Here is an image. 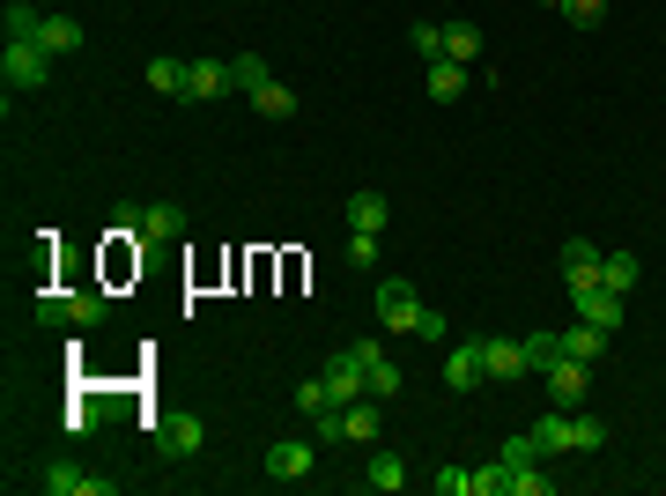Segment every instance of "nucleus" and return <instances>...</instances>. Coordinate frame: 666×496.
<instances>
[{"label": "nucleus", "mask_w": 666, "mask_h": 496, "mask_svg": "<svg viewBox=\"0 0 666 496\" xmlns=\"http://www.w3.org/2000/svg\"><path fill=\"white\" fill-rule=\"evenodd\" d=\"M45 75H52V52L38 45V38H8V52H0V82H8V97L45 89Z\"/></svg>", "instance_id": "f257e3e1"}, {"label": "nucleus", "mask_w": 666, "mask_h": 496, "mask_svg": "<svg viewBox=\"0 0 666 496\" xmlns=\"http://www.w3.org/2000/svg\"><path fill=\"white\" fill-rule=\"evenodd\" d=\"M38 489L45 496H112V474H82L74 460H52V467L38 474Z\"/></svg>", "instance_id": "f03ea898"}, {"label": "nucleus", "mask_w": 666, "mask_h": 496, "mask_svg": "<svg viewBox=\"0 0 666 496\" xmlns=\"http://www.w3.org/2000/svg\"><path fill=\"white\" fill-rule=\"evenodd\" d=\"M378 319L393 326V334H415V319H422V297H415V282H378Z\"/></svg>", "instance_id": "7ed1b4c3"}, {"label": "nucleus", "mask_w": 666, "mask_h": 496, "mask_svg": "<svg viewBox=\"0 0 666 496\" xmlns=\"http://www.w3.org/2000/svg\"><path fill=\"white\" fill-rule=\"evenodd\" d=\"M570 304H578V319L600 326V334H615V326H622V289H607V282H585V289H570Z\"/></svg>", "instance_id": "20e7f679"}, {"label": "nucleus", "mask_w": 666, "mask_h": 496, "mask_svg": "<svg viewBox=\"0 0 666 496\" xmlns=\"http://www.w3.org/2000/svg\"><path fill=\"white\" fill-rule=\"evenodd\" d=\"M482 371H489V386H511V378H526V371H533V363H526V341H511V334L482 341Z\"/></svg>", "instance_id": "39448f33"}, {"label": "nucleus", "mask_w": 666, "mask_h": 496, "mask_svg": "<svg viewBox=\"0 0 666 496\" xmlns=\"http://www.w3.org/2000/svg\"><path fill=\"white\" fill-rule=\"evenodd\" d=\"M311 452H319V437H274L267 445V474L274 482H304V474H311Z\"/></svg>", "instance_id": "423d86ee"}, {"label": "nucleus", "mask_w": 666, "mask_h": 496, "mask_svg": "<svg viewBox=\"0 0 666 496\" xmlns=\"http://www.w3.org/2000/svg\"><path fill=\"white\" fill-rule=\"evenodd\" d=\"M548 408H570V415H578V408H585V363H570V356H556V363H548Z\"/></svg>", "instance_id": "0eeeda50"}, {"label": "nucleus", "mask_w": 666, "mask_h": 496, "mask_svg": "<svg viewBox=\"0 0 666 496\" xmlns=\"http://www.w3.org/2000/svg\"><path fill=\"white\" fill-rule=\"evenodd\" d=\"M200 445H208V422L200 415H171L163 430H156V452H163V460H193Z\"/></svg>", "instance_id": "6e6552de"}, {"label": "nucleus", "mask_w": 666, "mask_h": 496, "mask_svg": "<svg viewBox=\"0 0 666 496\" xmlns=\"http://www.w3.org/2000/svg\"><path fill=\"white\" fill-rule=\"evenodd\" d=\"M482 341H459V348H444V386H452V393H474V386H482Z\"/></svg>", "instance_id": "1a4fd4ad"}, {"label": "nucleus", "mask_w": 666, "mask_h": 496, "mask_svg": "<svg viewBox=\"0 0 666 496\" xmlns=\"http://www.w3.org/2000/svg\"><path fill=\"white\" fill-rule=\"evenodd\" d=\"M600 282V245L592 238H563V289H585Z\"/></svg>", "instance_id": "9d476101"}, {"label": "nucleus", "mask_w": 666, "mask_h": 496, "mask_svg": "<svg viewBox=\"0 0 666 496\" xmlns=\"http://www.w3.org/2000/svg\"><path fill=\"white\" fill-rule=\"evenodd\" d=\"M385 223H393V208H385V193H348V230H370V238H385Z\"/></svg>", "instance_id": "9b49d317"}, {"label": "nucleus", "mask_w": 666, "mask_h": 496, "mask_svg": "<svg viewBox=\"0 0 666 496\" xmlns=\"http://www.w3.org/2000/svg\"><path fill=\"white\" fill-rule=\"evenodd\" d=\"M38 45H45L52 60H67V52H82V23H74V15H45V23H38Z\"/></svg>", "instance_id": "f8f14e48"}, {"label": "nucleus", "mask_w": 666, "mask_h": 496, "mask_svg": "<svg viewBox=\"0 0 666 496\" xmlns=\"http://www.w3.org/2000/svg\"><path fill=\"white\" fill-rule=\"evenodd\" d=\"M141 238H156V245H171V238H186V208H171V200H156V208H141Z\"/></svg>", "instance_id": "ddd939ff"}, {"label": "nucleus", "mask_w": 666, "mask_h": 496, "mask_svg": "<svg viewBox=\"0 0 666 496\" xmlns=\"http://www.w3.org/2000/svg\"><path fill=\"white\" fill-rule=\"evenodd\" d=\"M230 89H237V82H230V60H193V89H186V97H230Z\"/></svg>", "instance_id": "4468645a"}, {"label": "nucleus", "mask_w": 666, "mask_h": 496, "mask_svg": "<svg viewBox=\"0 0 666 496\" xmlns=\"http://www.w3.org/2000/svg\"><path fill=\"white\" fill-rule=\"evenodd\" d=\"M563 356H570V363H585V371H592V363L607 356V334H600V326H585V319H578V326H570V334H563Z\"/></svg>", "instance_id": "2eb2a0df"}, {"label": "nucleus", "mask_w": 666, "mask_h": 496, "mask_svg": "<svg viewBox=\"0 0 666 496\" xmlns=\"http://www.w3.org/2000/svg\"><path fill=\"white\" fill-rule=\"evenodd\" d=\"M378 422H385V415H378V400H348V408H341V430H348V445H370V437H378Z\"/></svg>", "instance_id": "dca6fc26"}, {"label": "nucleus", "mask_w": 666, "mask_h": 496, "mask_svg": "<svg viewBox=\"0 0 666 496\" xmlns=\"http://www.w3.org/2000/svg\"><path fill=\"white\" fill-rule=\"evenodd\" d=\"M148 89L186 97V89H193V60H148Z\"/></svg>", "instance_id": "f3484780"}, {"label": "nucleus", "mask_w": 666, "mask_h": 496, "mask_svg": "<svg viewBox=\"0 0 666 496\" xmlns=\"http://www.w3.org/2000/svg\"><path fill=\"white\" fill-rule=\"evenodd\" d=\"M430 97L459 104V97H467V67H459V60H430Z\"/></svg>", "instance_id": "a211bd4d"}, {"label": "nucleus", "mask_w": 666, "mask_h": 496, "mask_svg": "<svg viewBox=\"0 0 666 496\" xmlns=\"http://www.w3.org/2000/svg\"><path fill=\"white\" fill-rule=\"evenodd\" d=\"M600 282H607V289H637L644 260H637V252H600Z\"/></svg>", "instance_id": "6ab92c4d"}, {"label": "nucleus", "mask_w": 666, "mask_h": 496, "mask_svg": "<svg viewBox=\"0 0 666 496\" xmlns=\"http://www.w3.org/2000/svg\"><path fill=\"white\" fill-rule=\"evenodd\" d=\"M363 386H370V400H393V393H400V363L385 356V348H370V363H363Z\"/></svg>", "instance_id": "aec40b11"}, {"label": "nucleus", "mask_w": 666, "mask_h": 496, "mask_svg": "<svg viewBox=\"0 0 666 496\" xmlns=\"http://www.w3.org/2000/svg\"><path fill=\"white\" fill-rule=\"evenodd\" d=\"M38 23H45L38 0H8V8H0V30H8V38H38Z\"/></svg>", "instance_id": "412c9836"}, {"label": "nucleus", "mask_w": 666, "mask_h": 496, "mask_svg": "<svg viewBox=\"0 0 666 496\" xmlns=\"http://www.w3.org/2000/svg\"><path fill=\"white\" fill-rule=\"evenodd\" d=\"M533 445H541V460L548 452H570V408H556V415L533 422Z\"/></svg>", "instance_id": "4be33fe9"}, {"label": "nucleus", "mask_w": 666, "mask_h": 496, "mask_svg": "<svg viewBox=\"0 0 666 496\" xmlns=\"http://www.w3.org/2000/svg\"><path fill=\"white\" fill-rule=\"evenodd\" d=\"M444 60H459V67L482 60V30H474V23H444Z\"/></svg>", "instance_id": "5701e85b"}, {"label": "nucleus", "mask_w": 666, "mask_h": 496, "mask_svg": "<svg viewBox=\"0 0 666 496\" xmlns=\"http://www.w3.org/2000/svg\"><path fill=\"white\" fill-rule=\"evenodd\" d=\"M230 82H237V89H245V97H252V89H267V60H260V52H237V60H230Z\"/></svg>", "instance_id": "b1692460"}, {"label": "nucleus", "mask_w": 666, "mask_h": 496, "mask_svg": "<svg viewBox=\"0 0 666 496\" xmlns=\"http://www.w3.org/2000/svg\"><path fill=\"white\" fill-rule=\"evenodd\" d=\"M252 112H260V119H296V97L282 82H267V89H252Z\"/></svg>", "instance_id": "393cba45"}, {"label": "nucleus", "mask_w": 666, "mask_h": 496, "mask_svg": "<svg viewBox=\"0 0 666 496\" xmlns=\"http://www.w3.org/2000/svg\"><path fill=\"white\" fill-rule=\"evenodd\" d=\"M408 482V460L400 452H370V489H400Z\"/></svg>", "instance_id": "a878e982"}, {"label": "nucleus", "mask_w": 666, "mask_h": 496, "mask_svg": "<svg viewBox=\"0 0 666 496\" xmlns=\"http://www.w3.org/2000/svg\"><path fill=\"white\" fill-rule=\"evenodd\" d=\"M607 445V422L600 415H570V452H600Z\"/></svg>", "instance_id": "bb28decb"}, {"label": "nucleus", "mask_w": 666, "mask_h": 496, "mask_svg": "<svg viewBox=\"0 0 666 496\" xmlns=\"http://www.w3.org/2000/svg\"><path fill=\"white\" fill-rule=\"evenodd\" d=\"M326 408H334V393H326V371L304 378V386H296V415H326Z\"/></svg>", "instance_id": "cd10ccee"}, {"label": "nucleus", "mask_w": 666, "mask_h": 496, "mask_svg": "<svg viewBox=\"0 0 666 496\" xmlns=\"http://www.w3.org/2000/svg\"><path fill=\"white\" fill-rule=\"evenodd\" d=\"M474 496H511V460H496V467H474Z\"/></svg>", "instance_id": "c85d7f7f"}, {"label": "nucleus", "mask_w": 666, "mask_h": 496, "mask_svg": "<svg viewBox=\"0 0 666 496\" xmlns=\"http://www.w3.org/2000/svg\"><path fill=\"white\" fill-rule=\"evenodd\" d=\"M556 356H563V334H526V363H533V371H548Z\"/></svg>", "instance_id": "c756f323"}, {"label": "nucleus", "mask_w": 666, "mask_h": 496, "mask_svg": "<svg viewBox=\"0 0 666 496\" xmlns=\"http://www.w3.org/2000/svg\"><path fill=\"white\" fill-rule=\"evenodd\" d=\"M38 319L45 326H74V297L67 289H45V297H38Z\"/></svg>", "instance_id": "7c9ffc66"}, {"label": "nucleus", "mask_w": 666, "mask_h": 496, "mask_svg": "<svg viewBox=\"0 0 666 496\" xmlns=\"http://www.w3.org/2000/svg\"><path fill=\"white\" fill-rule=\"evenodd\" d=\"M104 312H112V297H104V289H74V326H97Z\"/></svg>", "instance_id": "2f4dec72"}, {"label": "nucleus", "mask_w": 666, "mask_h": 496, "mask_svg": "<svg viewBox=\"0 0 666 496\" xmlns=\"http://www.w3.org/2000/svg\"><path fill=\"white\" fill-rule=\"evenodd\" d=\"M511 496H548V467L533 460V467H511Z\"/></svg>", "instance_id": "473e14b6"}, {"label": "nucleus", "mask_w": 666, "mask_h": 496, "mask_svg": "<svg viewBox=\"0 0 666 496\" xmlns=\"http://www.w3.org/2000/svg\"><path fill=\"white\" fill-rule=\"evenodd\" d=\"M430 482H437V496H474V467H444Z\"/></svg>", "instance_id": "72a5a7b5"}, {"label": "nucleus", "mask_w": 666, "mask_h": 496, "mask_svg": "<svg viewBox=\"0 0 666 496\" xmlns=\"http://www.w3.org/2000/svg\"><path fill=\"white\" fill-rule=\"evenodd\" d=\"M563 15H570V23H578V30H592V23H600V15H607V0H563Z\"/></svg>", "instance_id": "f704fd0d"}, {"label": "nucleus", "mask_w": 666, "mask_h": 496, "mask_svg": "<svg viewBox=\"0 0 666 496\" xmlns=\"http://www.w3.org/2000/svg\"><path fill=\"white\" fill-rule=\"evenodd\" d=\"M378 245H385V238H370V230H356V238H348V267H370V260H378Z\"/></svg>", "instance_id": "c9c22d12"}, {"label": "nucleus", "mask_w": 666, "mask_h": 496, "mask_svg": "<svg viewBox=\"0 0 666 496\" xmlns=\"http://www.w3.org/2000/svg\"><path fill=\"white\" fill-rule=\"evenodd\" d=\"M311 437H319V445H341L348 430H341V408H326V415H311Z\"/></svg>", "instance_id": "e433bc0d"}, {"label": "nucleus", "mask_w": 666, "mask_h": 496, "mask_svg": "<svg viewBox=\"0 0 666 496\" xmlns=\"http://www.w3.org/2000/svg\"><path fill=\"white\" fill-rule=\"evenodd\" d=\"M415 52L422 60H444V23H415Z\"/></svg>", "instance_id": "4c0bfd02"}, {"label": "nucleus", "mask_w": 666, "mask_h": 496, "mask_svg": "<svg viewBox=\"0 0 666 496\" xmlns=\"http://www.w3.org/2000/svg\"><path fill=\"white\" fill-rule=\"evenodd\" d=\"M444 334H452V326H444V312H437V304H422V319H415V341H444Z\"/></svg>", "instance_id": "58836bf2"}, {"label": "nucleus", "mask_w": 666, "mask_h": 496, "mask_svg": "<svg viewBox=\"0 0 666 496\" xmlns=\"http://www.w3.org/2000/svg\"><path fill=\"white\" fill-rule=\"evenodd\" d=\"M112 238H141V208H126L119 200V208H112Z\"/></svg>", "instance_id": "ea45409f"}, {"label": "nucleus", "mask_w": 666, "mask_h": 496, "mask_svg": "<svg viewBox=\"0 0 666 496\" xmlns=\"http://www.w3.org/2000/svg\"><path fill=\"white\" fill-rule=\"evenodd\" d=\"M504 460H511V467H533V460H541V445H533V430H526V437H511V445H504Z\"/></svg>", "instance_id": "a19ab883"}, {"label": "nucleus", "mask_w": 666, "mask_h": 496, "mask_svg": "<svg viewBox=\"0 0 666 496\" xmlns=\"http://www.w3.org/2000/svg\"><path fill=\"white\" fill-rule=\"evenodd\" d=\"M541 8H563V0H541Z\"/></svg>", "instance_id": "79ce46f5"}]
</instances>
